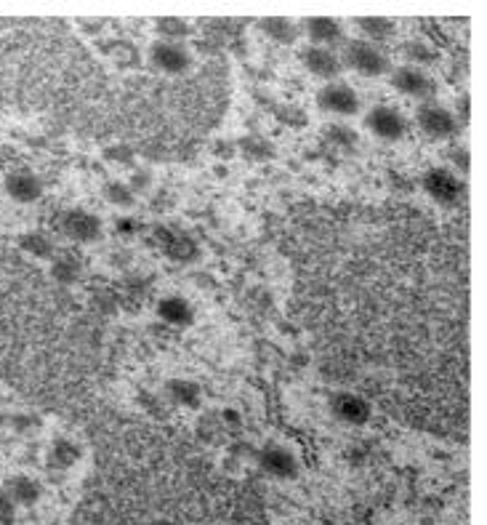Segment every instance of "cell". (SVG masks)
<instances>
[{
    "mask_svg": "<svg viewBox=\"0 0 487 525\" xmlns=\"http://www.w3.org/2000/svg\"><path fill=\"white\" fill-rule=\"evenodd\" d=\"M415 120H418V128L431 139H450L458 131V117L448 107L437 105V102H423L418 107Z\"/></svg>",
    "mask_w": 487,
    "mask_h": 525,
    "instance_id": "3",
    "label": "cell"
},
{
    "mask_svg": "<svg viewBox=\"0 0 487 525\" xmlns=\"http://www.w3.org/2000/svg\"><path fill=\"white\" fill-rule=\"evenodd\" d=\"M104 54H107L117 67H136V65H139V51H136V46L128 43V40L104 43Z\"/></svg>",
    "mask_w": 487,
    "mask_h": 525,
    "instance_id": "18",
    "label": "cell"
},
{
    "mask_svg": "<svg viewBox=\"0 0 487 525\" xmlns=\"http://www.w3.org/2000/svg\"><path fill=\"white\" fill-rule=\"evenodd\" d=\"M243 152H245L248 158H253V160H261V158L272 155L269 144L261 142V139H243Z\"/></svg>",
    "mask_w": 487,
    "mask_h": 525,
    "instance_id": "26",
    "label": "cell"
},
{
    "mask_svg": "<svg viewBox=\"0 0 487 525\" xmlns=\"http://www.w3.org/2000/svg\"><path fill=\"white\" fill-rule=\"evenodd\" d=\"M357 27L365 35V40L368 43H376V46L384 43V40H389L391 35L397 32V24L391 19H384V16H360L357 19Z\"/></svg>",
    "mask_w": 487,
    "mask_h": 525,
    "instance_id": "16",
    "label": "cell"
},
{
    "mask_svg": "<svg viewBox=\"0 0 487 525\" xmlns=\"http://www.w3.org/2000/svg\"><path fill=\"white\" fill-rule=\"evenodd\" d=\"M104 198H107L112 206H123V209H128V206L133 203V190H131L128 185L109 182V185L104 187Z\"/></svg>",
    "mask_w": 487,
    "mask_h": 525,
    "instance_id": "23",
    "label": "cell"
},
{
    "mask_svg": "<svg viewBox=\"0 0 487 525\" xmlns=\"http://www.w3.org/2000/svg\"><path fill=\"white\" fill-rule=\"evenodd\" d=\"M81 448L73 443V440H56L54 445H51V453H48V459H51V464L54 467H62V469H70V467H75L78 461H81Z\"/></svg>",
    "mask_w": 487,
    "mask_h": 525,
    "instance_id": "17",
    "label": "cell"
},
{
    "mask_svg": "<svg viewBox=\"0 0 487 525\" xmlns=\"http://www.w3.org/2000/svg\"><path fill=\"white\" fill-rule=\"evenodd\" d=\"M5 195L16 203L27 206V203H35V201L43 198V185H40L38 176L19 171V174L5 176Z\"/></svg>",
    "mask_w": 487,
    "mask_h": 525,
    "instance_id": "14",
    "label": "cell"
},
{
    "mask_svg": "<svg viewBox=\"0 0 487 525\" xmlns=\"http://www.w3.org/2000/svg\"><path fill=\"white\" fill-rule=\"evenodd\" d=\"M423 187H426V193H429L434 201H440V203H445V206L456 203V198H458V193H461L458 179H456L450 171H445V168H431V171L423 176Z\"/></svg>",
    "mask_w": 487,
    "mask_h": 525,
    "instance_id": "13",
    "label": "cell"
},
{
    "mask_svg": "<svg viewBox=\"0 0 487 525\" xmlns=\"http://www.w3.org/2000/svg\"><path fill=\"white\" fill-rule=\"evenodd\" d=\"M261 30H264L272 40H278V43H293V40H295V35H298L295 24L288 22V19H280V16H275V19H264V22H261Z\"/></svg>",
    "mask_w": 487,
    "mask_h": 525,
    "instance_id": "19",
    "label": "cell"
},
{
    "mask_svg": "<svg viewBox=\"0 0 487 525\" xmlns=\"http://www.w3.org/2000/svg\"><path fill=\"white\" fill-rule=\"evenodd\" d=\"M365 125L373 136H379L381 142H399L407 131V123L402 117L399 109L387 105L373 107L368 115H365Z\"/></svg>",
    "mask_w": 487,
    "mask_h": 525,
    "instance_id": "6",
    "label": "cell"
},
{
    "mask_svg": "<svg viewBox=\"0 0 487 525\" xmlns=\"http://www.w3.org/2000/svg\"><path fill=\"white\" fill-rule=\"evenodd\" d=\"M309 38L314 46H322V48H333L338 43H344V24L338 19H330V16H312L303 22Z\"/></svg>",
    "mask_w": 487,
    "mask_h": 525,
    "instance_id": "12",
    "label": "cell"
},
{
    "mask_svg": "<svg viewBox=\"0 0 487 525\" xmlns=\"http://www.w3.org/2000/svg\"><path fill=\"white\" fill-rule=\"evenodd\" d=\"M261 469L278 480H293L298 475V459L286 445H269L261 451Z\"/></svg>",
    "mask_w": 487,
    "mask_h": 525,
    "instance_id": "9",
    "label": "cell"
},
{
    "mask_svg": "<svg viewBox=\"0 0 487 525\" xmlns=\"http://www.w3.org/2000/svg\"><path fill=\"white\" fill-rule=\"evenodd\" d=\"M43 496V486L30 478V475H13L5 480V488H3V499L8 504H16V507H32L38 504Z\"/></svg>",
    "mask_w": 487,
    "mask_h": 525,
    "instance_id": "11",
    "label": "cell"
},
{
    "mask_svg": "<svg viewBox=\"0 0 487 525\" xmlns=\"http://www.w3.org/2000/svg\"><path fill=\"white\" fill-rule=\"evenodd\" d=\"M317 105L322 107L325 112L330 115H338V117H352L360 112V97L352 86L341 83V81H333V83H325L317 94Z\"/></svg>",
    "mask_w": 487,
    "mask_h": 525,
    "instance_id": "4",
    "label": "cell"
},
{
    "mask_svg": "<svg viewBox=\"0 0 487 525\" xmlns=\"http://www.w3.org/2000/svg\"><path fill=\"white\" fill-rule=\"evenodd\" d=\"M54 278L62 280V283H73L78 278V267L70 264V262H56L54 264Z\"/></svg>",
    "mask_w": 487,
    "mask_h": 525,
    "instance_id": "27",
    "label": "cell"
},
{
    "mask_svg": "<svg viewBox=\"0 0 487 525\" xmlns=\"http://www.w3.org/2000/svg\"><path fill=\"white\" fill-rule=\"evenodd\" d=\"M338 59L344 67H349L365 78H381V75L391 73L389 56L376 43H368V40H346Z\"/></svg>",
    "mask_w": 487,
    "mask_h": 525,
    "instance_id": "1",
    "label": "cell"
},
{
    "mask_svg": "<svg viewBox=\"0 0 487 525\" xmlns=\"http://www.w3.org/2000/svg\"><path fill=\"white\" fill-rule=\"evenodd\" d=\"M158 315L163 317L166 323H171V325H182L184 328V325H190L195 320V310L182 297H166L158 305Z\"/></svg>",
    "mask_w": 487,
    "mask_h": 525,
    "instance_id": "15",
    "label": "cell"
},
{
    "mask_svg": "<svg viewBox=\"0 0 487 525\" xmlns=\"http://www.w3.org/2000/svg\"><path fill=\"white\" fill-rule=\"evenodd\" d=\"M150 62L155 70L166 73V75H182L190 70L192 65V54L182 46V43H171V40H158L150 48Z\"/></svg>",
    "mask_w": 487,
    "mask_h": 525,
    "instance_id": "5",
    "label": "cell"
},
{
    "mask_svg": "<svg viewBox=\"0 0 487 525\" xmlns=\"http://www.w3.org/2000/svg\"><path fill=\"white\" fill-rule=\"evenodd\" d=\"M325 139L333 142L336 147H355V144H357V133H355L349 125H344V123L328 125V128H325Z\"/></svg>",
    "mask_w": 487,
    "mask_h": 525,
    "instance_id": "21",
    "label": "cell"
},
{
    "mask_svg": "<svg viewBox=\"0 0 487 525\" xmlns=\"http://www.w3.org/2000/svg\"><path fill=\"white\" fill-rule=\"evenodd\" d=\"M402 54L407 62H413V67H421V65H429L434 59L431 48H426L423 43H405L402 46Z\"/></svg>",
    "mask_w": 487,
    "mask_h": 525,
    "instance_id": "24",
    "label": "cell"
},
{
    "mask_svg": "<svg viewBox=\"0 0 487 525\" xmlns=\"http://www.w3.org/2000/svg\"><path fill=\"white\" fill-rule=\"evenodd\" d=\"M301 62H303V67L312 75H317V78H322L328 83H333L341 75V70H344L338 54L333 48H322V46H306L301 51Z\"/></svg>",
    "mask_w": 487,
    "mask_h": 525,
    "instance_id": "7",
    "label": "cell"
},
{
    "mask_svg": "<svg viewBox=\"0 0 487 525\" xmlns=\"http://www.w3.org/2000/svg\"><path fill=\"white\" fill-rule=\"evenodd\" d=\"M168 392L176 403H184V406H197V398H200V390L192 382H171Z\"/></svg>",
    "mask_w": 487,
    "mask_h": 525,
    "instance_id": "22",
    "label": "cell"
},
{
    "mask_svg": "<svg viewBox=\"0 0 487 525\" xmlns=\"http://www.w3.org/2000/svg\"><path fill=\"white\" fill-rule=\"evenodd\" d=\"M115 227H117V232H120V235H125V237L136 235V221H133V219H120Z\"/></svg>",
    "mask_w": 487,
    "mask_h": 525,
    "instance_id": "28",
    "label": "cell"
},
{
    "mask_svg": "<svg viewBox=\"0 0 487 525\" xmlns=\"http://www.w3.org/2000/svg\"><path fill=\"white\" fill-rule=\"evenodd\" d=\"M21 248L35 254V256H51V243L43 235H27L21 237Z\"/></svg>",
    "mask_w": 487,
    "mask_h": 525,
    "instance_id": "25",
    "label": "cell"
},
{
    "mask_svg": "<svg viewBox=\"0 0 487 525\" xmlns=\"http://www.w3.org/2000/svg\"><path fill=\"white\" fill-rule=\"evenodd\" d=\"M330 411L336 414V419H341L344 424H352V426H363L368 424L373 411H371V403L360 395H349V392H341L330 400Z\"/></svg>",
    "mask_w": 487,
    "mask_h": 525,
    "instance_id": "10",
    "label": "cell"
},
{
    "mask_svg": "<svg viewBox=\"0 0 487 525\" xmlns=\"http://www.w3.org/2000/svg\"><path fill=\"white\" fill-rule=\"evenodd\" d=\"M107 158H115V160H125V163H131V150H125V147H120V150H107Z\"/></svg>",
    "mask_w": 487,
    "mask_h": 525,
    "instance_id": "29",
    "label": "cell"
},
{
    "mask_svg": "<svg viewBox=\"0 0 487 525\" xmlns=\"http://www.w3.org/2000/svg\"><path fill=\"white\" fill-rule=\"evenodd\" d=\"M389 81L402 97H410V99L431 102L434 94H437V81L429 73H423L421 67H413V65L391 70Z\"/></svg>",
    "mask_w": 487,
    "mask_h": 525,
    "instance_id": "2",
    "label": "cell"
},
{
    "mask_svg": "<svg viewBox=\"0 0 487 525\" xmlns=\"http://www.w3.org/2000/svg\"><path fill=\"white\" fill-rule=\"evenodd\" d=\"M158 32L163 35V40H171V43H182V38L190 35V24L184 19H176V16H166L158 22Z\"/></svg>",
    "mask_w": 487,
    "mask_h": 525,
    "instance_id": "20",
    "label": "cell"
},
{
    "mask_svg": "<svg viewBox=\"0 0 487 525\" xmlns=\"http://www.w3.org/2000/svg\"><path fill=\"white\" fill-rule=\"evenodd\" d=\"M62 232L75 243H94L101 237V219L89 211H67L62 216Z\"/></svg>",
    "mask_w": 487,
    "mask_h": 525,
    "instance_id": "8",
    "label": "cell"
}]
</instances>
